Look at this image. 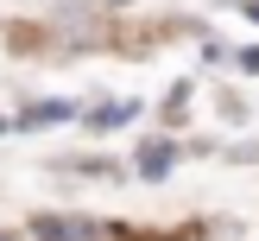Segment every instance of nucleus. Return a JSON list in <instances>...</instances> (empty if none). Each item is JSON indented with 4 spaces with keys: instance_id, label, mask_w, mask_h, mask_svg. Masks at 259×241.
<instances>
[{
    "instance_id": "obj_8",
    "label": "nucleus",
    "mask_w": 259,
    "mask_h": 241,
    "mask_svg": "<svg viewBox=\"0 0 259 241\" xmlns=\"http://www.w3.org/2000/svg\"><path fill=\"white\" fill-rule=\"evenodd\" d=\"M0 241H13V235H0Z\"/></svg>"
},
{
    "instance_id": "obj_5",
    "label": "nucleus",
    "mask_w": 259,
    "mask_h": 241,
    "mask_svg": "<svg viewBox=\"0 0 259 241\" xmlns=\"http://www.w3.org/2000/svg\"><path fill=\"white\" fill-rule=\"evenodd\" d=\"M240 63H247V70L259 76V45H247V51H240Z\"/></svg>"
},
{
    "instance_id": "obj_1",
    "label": "nucleus",
    "mask_w": 259,
    "mask_h": 241,
    "mask_svg": "<svg viewBox=\"0 0 259 241\" xmlns=\"http://www.w3.org/2000/svg\"><path fill=\"white\" fill-rule=\"evenodd\" d=\"M32 241H139V235L108 228V216H32Z\"/></svg>"
},
{
    "instance_id": "obj_3",
    "label": "nucleus",
    "mask_w": 259,
    "mask_h": 241,
    "mask_svg": "<svg viewBox=\"0 0 259 241\" xmlns=\"http://www.w3.org/2000/svg\"><path fill=\"white\" fill-rule=\"evenodd\" d=\"M70 114H82L76 101H25V114L13 127H25V133H38V127H57V121H70Z\"/></svg>"
},
{
    "instance_id": "obj_4",
    "label": "nucleus",
    "mask_w": 259,
    "mask_h": 241,
    "mask_svg": "<svg viewBox=\"0 0 259 241\" xmlns=\"http://www.w3.org/2000/svg\"><path fill=\"white\" fill-rule=\"evenodd\" d=\"M139 114V101H101L95 114H89V127H95V133H114V127H126Z\"/></svg>"
},
{
    "instance_id": "obj_6",
    "label": "nucleus",
    "mask_w": 259,
    "mask_h": 241,
    "mask_svg": "<svg viewBox=\"0 0 259 241\" xmlns=\"http://www.w3.org/2000/svg\"><path fill=\"white\" fill-rule=\"evenodd\" d=\"M240 13H247V19H259V0H240Z\"/></svg>"
},
{
    "instance_id": "obj_7",
    "label": "nucleus",
    "mask_w": 259,
    "mask_h": 241,
    "mask_svg": "<svg viewBox=\"0 0 259 241\" xmlns=\"http://www.w3.org/2000/svg\"><path fill=\"white\" fill-rule=\"evenodd\" d=\"M7 127H13V121H0V133H7Z\"/></svg>"
},
{
    "instance_id": "obj_2",
    "label": "nucleus",
    "mask_w": 259,
    "mask_h": 241,
    "mask_svg": "<svg viewBox=\"0 0 259 241\" xmlns=\"http://www.w3.org/2000/svg\"><path fill=\"white\" fill-rule=\"evenodd\" d=\"M171 165H177V140L152 133V140H139V146H133V171H139V178H152V184H158Z\"/></svg>"
}]
</instances>
